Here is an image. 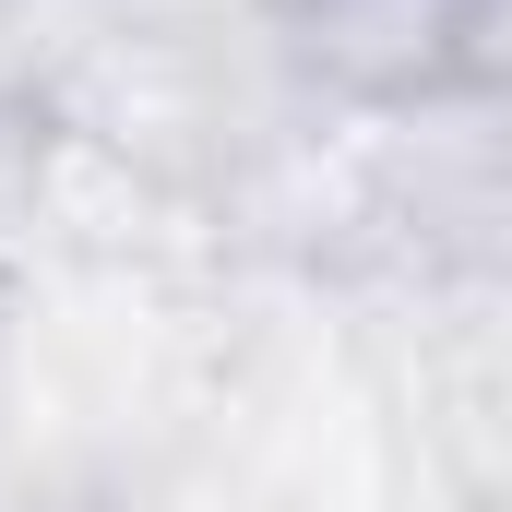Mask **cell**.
Wrapping results in <instances>:
<instances>
[{
    "instance_id": "1",
    "label": "cell",
    "mask_w": 512,
    "mask_h": 512,
    "mask_svg": "<svg viewBox=\"0 0 512 512\" xmlns=\"http://www.w3.org/2000/svg\"><path fill=\"white\" fill-rule=\"evenodd\" d=\"M262 36L346 108H453L512 72V0H262Z\"/></svg>"
}]
</instances>
